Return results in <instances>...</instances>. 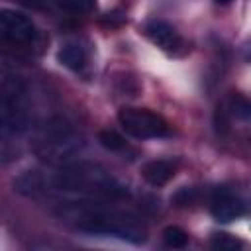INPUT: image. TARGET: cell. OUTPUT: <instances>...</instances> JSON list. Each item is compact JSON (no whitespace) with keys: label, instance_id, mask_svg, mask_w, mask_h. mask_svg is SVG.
I'll return each mask as SVG.
<instances>
[{"label":"cell","instance_id":"4fadbf2b","mask_svg":"<svg viewBox=\"0 0 251 251\" xmlns=\"http://www.w3.org/2000/svg\"><path fill=\"white\" fill-rule=\"evenodd\" d=\"M98 139H100V143L106 147V149H110V151H124L127 145H126V141H124V137L120 135V133H116L114 129H104V131H100L98 133Z\"/></svg>","mask_w":251,"mask_h":251},{"label":"cell","instance_id":"9c48e42d","mask_svg":"<svg viewBox=\"0 0 251 251\" xmlns=\"http://www.w3.org/2000/svg\"><path fill=\"white\" fill-rule=\"evenodd\" d=\"M57 59H59V63L63 67L78 73V71H82L86 67L88 51L80 41H65L57 51Z\"/></svg>","mask_w":251,"mask_h":251},{"label":"cell","instance_id":"52a82bcc","mask_svg":"<svg viewBox=\"0 0 251 251\" xmlns=\"http://www.w3.org/2000/svg\"><path fill=\"white\" fill-rule=\"evenodd\" d=\"M210 210H212V216L218 222H231V220H235V218H239L243 214L245 204H243L241 196L233 188H229V186H218L212 192Z\"/></svg>","mask_w":251,"mask_h":251},{"label":"cell","instance_id":"7a4b0ae2","mask_svg":"<svg viewBox=\"0 0 251 251\" xmlns=\"http://www.w3.org/2000/svg\"><path fill=\"white\" fill-rule=\"evenodd\" d=\"M45 184H51L55 190L100 198H122L127 194V190L110 171L92 161H69L59 165L53 176L45 178Z\"/></svg>","mask_w":251,"mask_h":251},{"label":"cell","instance_id":"8fae6325","mask_svg":"<svg viewBox=\"0 0 251 251\" xmlns=\"http://www.w3.org/2000/svg\"><path fill=\"white\" fill-rule=\"evenodd\" d=\"M163 241H165L167 247L180 249V247H184L188 243V233L178 226H169L163 231Z\"/></svg>","mask_w":251,"mask_h":251},{"label":"cell","instance_id":"7c38bea8","mask_svg":"<svg viewBox=\"0 0 251 251\" xmlns=\"http://www.w3.org/2000/svg\"><path fill=\"white\" fill-rule=\"evenodd\" d=\"M57 6L69 14H88L96 8V0H55Z\"/></svg>","mask_w":251,"mask_h":251},{"label":"cell","instance_id":"3957f363","mask_svg":"<svg viewBox=\"0 0 251 251\" xmlns=\"http://www.w3.org/2000/svg\"><path fill=\"white\" fill-rule=\"evenodd\" d=\"M33 153L51 165H63L73 159L82 147L80 133L63 118H51L37 127L33 135Z\"/></svg>","mask_w":251,"mask_h":251},{"label":"cell","instance_id":"8992f818","mask_svg":"<svg viewBox=\"0 0 251 251\" xmlns=\"http://www.w3.org/2000/svg\"><path fill=\"white\" fill-rule=\"evenodd\" d=\"M0 33L12 45H29L37 37V27L25 14L4 8L0 12Z\"/></svg>","mask_w":251,"mask_h":251},{"label":"cell","instance_id":"ba28073f","mask_svg":"<svg viewBox=\"0 0 251 251\" xmlns=\"http://www.w3.org/2000/svg\"><path fill=\"white\" fill-rule=\"evenodd\" d=\"M143 33L151 43H155L159 49H163L167 53H176L182 47L180 33L169 22H165L161 18H153V20L145 22L143 24Z\"/></svg>","mask_w":251,"mask_h":251},{"label":"cell","instance_id":"30bf717a","mask_svg":"<svg viewBox=\"0 0 251 251\" xmlns=\"http://www.w3.org/2000/svg\"><path fill=\"white\" fill-rule=\"evenodd\" d=\"M141 176L151 186H163L175 176V165L167 159H153L141 167Z\"/></svg>","mask_w":251,"mask_h":251},{"label":"cell","instance_id":"2e32d148","mask_svg":"<svg viewBox=\"0 0 251 251\" xmlns=\"http://www.w3.org/2000/svg\"><path fill=\"white\" fill-rule=\"evenodd\" d=\"M247 57L251 59V41H249V45H247Z\"/></svg>","mask_w":251,"mask_h":251},{"label":"cell","instance_id":"5bb4252c","mask_svg":"<svg viewBox=\"0 0 251 251\" xmlns=\"http://www.w3.org/2000/svg\"><path fill=\"white\" fill-rule=\"evenodd\" d=\"M243 243L235 237H229L227 233H216L212 239V247L214 249H239Z\"/></svg>","mask_w":251,"mask_h":251},{"label":"cell","instance_id":"9a60e30c","mask_svg":"<svg viewBox=\"0 0 251 251\" xmlns=\"http://www.w3.org/2000/svg\"><path fill=\"white\" fill-rule=\"evenodd\" d=\"M18 2L24 4V6H27V8H39L43 0H18Z\"/></svg>","mask_w":251,"mask_h":251},{"label":"cell","instance_id":"277c9868","mask_svg":"<svg viewBox=\"0 0 251 251\" xmlns=\"http://www.w3.org/2000/svg\"><path fill=\"white\" fill-rule=\"evenodd\" d=\"M0 110H2V127H4V131L20 133L27 127L25 86L18 76H4Z\"/></svg>","mask_w":251,"mask_h":251},{"label":"cell","instance_id":"e0dca14e","mask_svg":"<svg viewBox=\"0 0 251 251\" xmlns=\"http://www.w3.org/2000/svg\"><path fill=\"white\" fill-rule=\"evenodd\" d=\"M216 2H220V4H227L229 0H216Z\"/></svg>","mask_w":251,"mask_h":251},{"label":"cell","instance_id":"6da1fadb","mask_svg":"<svg viewBox=\"0 0 251 251\" xmlns=\"http://www.w3.org/2000/svg\"><path fill=\"white\" fill-rule=\"evenodd\" d=\"M61 216L73 222L76 229L94 235H112L131 243H141L147 235L143 222L135 214L98 202H73L61 210Z\"/></svg>","mask_w":251,"mask_h":251},{"label":"cell","instance_id":"5b68a950","mask_svg":"<svg viewBox=\"0 0 251 251\" xmlns=\"http://www.w3.org/2000/svg\"><path fill=\"white\" fill-rule=\"evenodd\" d=\"M118 122L122 129L135 139H159L171 133L165 118L147 108H122L118 112Z\"/></svg>","mask_w":251,"mask_h":251}]
</instances>
